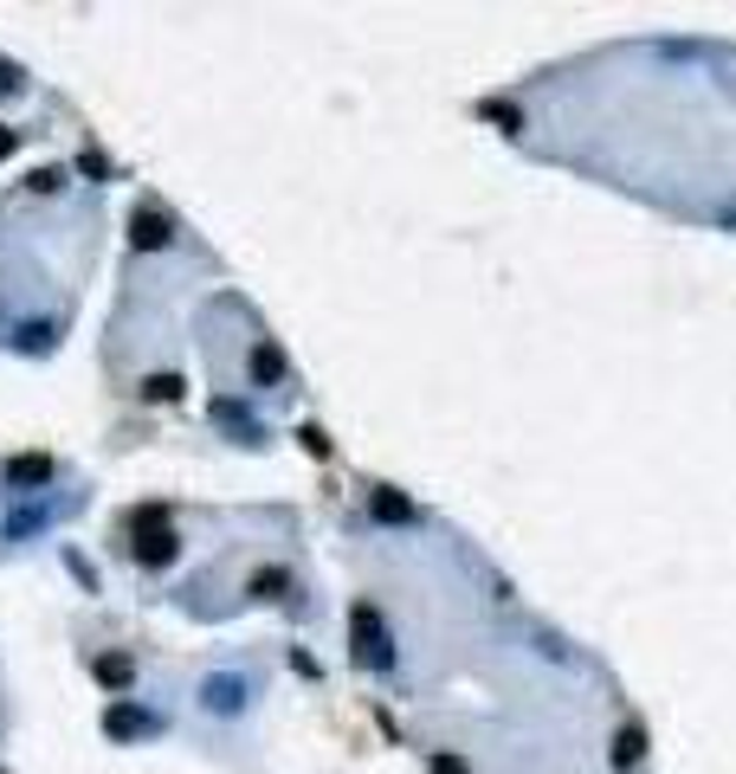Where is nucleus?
<instances>
[{"label": "nucleus", "mask_w": 736, "mask_h": 774, "mask_svg": "<svg viewBox=\"0 0 736 774\" xmlns=\"http://www.w3.org/2000/svg\"><path fill=\"white\" fill-rule=\"evenodd\" d=\"M285 587H292V574H285V568H259V574H252V594H259V600H278Z\"/></svg>", "instance_id": "12"}, {"label": "nucleus", "mask_w": 736, "mask_h": 774, "mask_svg": "<svg viewBox=\"0 0 736 774\" xmlns=\"http://www.w3.org/2000/svg\"><path fill=\"white\" fill-rule=\"evenodd\" d=\"M646 755V729L640 723H620V736H614V769H633Z\"/></svg>", "instance_id": "8"}, {"label": "nucleus", "mask_w": 736, "mask_h": 774, "mask_svg": "<svg viewBox=\"0 0 736 774\" xmlns=\"http://www.w3.org/2000/svg\"><path fill=\"white\" fill-rule=\"evenodd\" d=\"M252 381H259V388H278V381H285V355H278V343H259V349H252Z\"/></svg>", "instance_id": "6"}, {"label": "nucleus", "mask_w": 736, "mask_h": 774, "mask_svg": "<svg viewBox=\"0 0 736 774\" xmlns=\"http://www.w3.org/2000/svg\"><path fill=\"white\" fill-rule=\"evenodd\" d=\"M13 148H20V130H13V123H0V162H7Z\"/></svg>", "instance_id": "17"}, {"label": "nucleus", "mask_w": 736, "mask_h": 774, "mask_svg": "<svg viewBox=\"0 0 736 774\" xmlns=\"http://www.w3.org/2000/svg\"><path fill=\"white\" fill-rule=\"evenodd\" d=\"M246 704V684H239V678H214V684H207V710H239Z\"/></svg>", "instance_id": "11"}, {"label": "nucleus", "mask_w": 736, "mask_h": 774, "mask_svg": "<svg viewBox=\"0 0 736 774\" xmlns=\"http://www.w3.org/2000/svg\"><path fill=\"white\" fill-rule=\"evenodd\" d=\"M368 510H375V523H414V503L401 491H375L368 497Z\"/></svg>", "instance_id": "9"}, {"label": "nucleus", "mask_w": 736, "mask_h": 774, "mask_svg": "<svg viewBox=\"0 0 736 774\" xmlns=\"http://www.w3.org/2000/svg\"><path fill=\"white\" fill-rule=\"evenodd\" d=\"M162 523H168V503H149V510H136V536H143V529H162Z\"/></svg>", "instance_id": "15"}, {"label": "nucleus", "mask_w": 736, "mask_h": 774, "mask_svg": "<svg viewBox=\"0 0 736 774\" xmlns=\"http://www.w3.org/2000/svg\"><path fill=\"white\" fill-rule=\"evenodd\" d=\"M485 123H498L504 136H517V130H523V110H517V104H498V97H491V104H485Z\"/></svg>", "instance_id": "14"}, {"label": "nucleus", "mask_w": 736, "mask_h": 774, "mask_svg": "<svg viewBox=\"0 0 736 774\" xmlns=\"http://www.w3.org/2000/svg\"><path fill=\"white\" fill-rule=\"evenodd\" d=\"M175 556H181L175 529H143V536H136V562H143V568H168Z\"/></svg>", "instance_id": "4"}, {"label": "nucleus", "mask_w": 736, "mask_h": 774, "mask_svg": "<svg viewBox=\"0 0 736 774\" xmlns=\"http://www.w3.org/2000/svg\"><path fill=\"white\" fill-rule=\"evenodd\" d=\"M7 478L33 491V485H46V478H52V459H46V452H26V459H13V465H7Z\"/></svg>", "instance_id": "7"}, {"label": "nucleus", "mask_w": 736, "mask_h": 774, "mask_svg": "<svg viewBox=\"0 0 736 774\" xmlns=\"http://www.w3.org/2000/svg\"><path fill=\"white\" fill-rule=\"evenodd\" d=\"M214 420L233 426V432H246V439H259V420H252L246 407H233V401H221V407H214Z\"/></svg>", "instance_id": "13"}, {"label": "nucleus", "mask_w": 736, "mask_h": 774, "mask_svg": "<svg viewBox=\"0 0 736 774\" xmlns=\"http://www.w3.org/2000/svg\"><path fill=\"white\" fill-rule=\"evenodd\" d=\"M20 84H26V71H20V66H7V59H0V97H7V91H20Z\"/></svg>", "instance_id": "16"}, {"label": "nucleus", "mask_w": 736, "mask_h": 774, "mask_svg": "<svg viewBox=\"0 0 736 774\" xmlns=\"http://www.w3.org/2000/svg\"><path fill=\"white\" fill-rule=\"evenodd\" d=\"M181 388H188L181 374H149V381H143V401H149V407H168V401H181Z\"/></svg>", "instance_id": "10"}, {"label": "nucleus", "mask_w": 736, "mask_h": 774, "mask_svg": "<svg viewBox=\"0 0 736 774\" xmlns=\"http://www.w3.org/2000/svg\"><path fill=\"white\" fill-rule=\"evenodd\" d=\"M168 233H175V226H168V213H155V207H143L136 219H130V246H136V252H162V246H168Z\"/></svg>", "instance_id": "2"}, {"label": "nucleus", "mask_w": 736, "mask_h": 774, "mask_svg": "<svg viewBox=\"0 0 736 774\" xmlns=\"http://www.w3.org/2000/svg\"><path fill=\"white\" fill-rule=\"evenodd\" d=\"M349 645H356V665H368V671H388V665H394V652H388V627H381V614H375L368 600L349 607Z\"/></svg>", "instance_id": "1"}, {"label": "nucleus", "mask_w": 736, "mask_h": 774, "mask_svg": "<svg viewBox=\"0 0 736 774\" xmlns=\"http://www.w3.org/2000/svg\"><path fill=\"white\" fill-rule=\"evenodd\" d=\"M97 684H104V691H130V684H136V665H130L123 652H104V658H97Z\"/></svg>", "instance_id": "5"}, {"label": "nucleus", "mask_w": 736, "mask_h": 774, "mask_svg": "<svg viewBox=\"0 0 736 774\" xmlns=\"http://www.w3.org/2000/svg\"><path fill=\"white\" fill-rule=\"evenodd\" d=\"M104 736H123V742L130 736H155V716H143L136 704H110L104 710Z\"/></svg>", "instance_id": "3"}, {"label": "nucleus", "mask_w": 736, "mask_h": 774, "mask_svg": "<svg viewBox=\"0 0 736 774\" xmlns=\"http://www.w3.org/2000/svg\"><path fill=\"white\" fill-rule=\"evenodd\" d=\"M434 774H465V762L459 755H434Z\"/></svg>", "instance_id": "18"}]
</instances>
